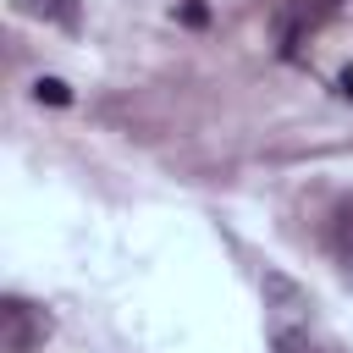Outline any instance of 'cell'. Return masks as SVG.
Segmentation results:
<instances>
[{
	"label": "cell",
	"instance_id": "3",
	"mask_svg": "<svg viewBox=\"0 0 353 353\" xmlns=\"http://www.w3.org/2000/svg\"><path fill=\"white\" fill-rule=\"evenodd\" d=\"M22 17H39V22H55V28H77V11L83 0H11Z\"/></svg>",
	"mask_w": 353,
	"mask_h": 353
},
{
	"label": "cell",
	"instance_id": "1",
	"mask_svg": "<svg viewBox=\"0 0 353 353\" xmlns=\"http://www.w3.org/2000/svg\"><path fill=\"white\" fill-rule=\"evenodd\" d=\"M336 11V0H281L276 17H270V33H276V50L281 55H298L309 44V33Z\"/></svg>",
	"mask_w": 353,
	"mask_h": 353
},
{
	"label": "cell",
	"instance_id": "2",
	"mask_svg": "<svg viewBox=\"0 0 353 353\" xmlns=\"http://www.w3.org/2000/svg\"><path fill=\"white\" fill-rule=\"evenodd\" d=\"M44 336H50V314L44 309H33L28 298H6L0 303V347L6 353H33V347H44Z\"/></svg>",
	"mask_w": 353,
	"mask_h": 353
},
{
	"label": "cell",
	"instance_id": "7",
	"mask_svg": "<svg viewBox=\"0 0 353 353\" xmlns=\"http://www.w3.org/2000/svg\"><path fill=\"white\" fill-rule=\"evenodd\" d=\"M336 94H342V99H353V66H347V72L336 77Z\"/></svg>",
	"mask_w": 353,
	"mask_h": 353
},
{
	"label": "cell",
	"instance_id": "5",
	"mask_svg": "<svg viewBox=\"0 0 353 353\" xmlns=\"http://www.w3.org/2000/svg\"><path fill=\"white\" fill-rule=\"evenodd\" d=\"M270 342H276V353H325V347H320L309 331H298V325H276Z\"/></svg>",
	"mask_w": 353,
	"mask_h": 353
},
{
	"label": "cell",
	"instance_id": "6",
	"mask_svg": "<svg viewBox=\"0 0 353 353\" xmlns=\"http://www.w3.org/2000/svg\"><path fill=\"white\" fill-rule=\"evenodd\" d=\"M33 94H39V99H50V105H66V99H72V88H66L61 77H39V83H33Z\"/></svg>",
	"mask_w": 353,
	"mask_h": 353
},
{
	"label": "cell",
	"instance_id": "4",
	"mask_svg": "<svg viewBox=\"0 0 353 353\" xmlns=\"http://www.w3.org/2000/svg\"><path fill=\"white\" fill-rule=\"evenodd\" d=\"M331 248H336V259L353 270V199H342L336 215H331Z\"/></svg>",
	"mask_w": 353,
	"mask_h": 353
}]
</instances>
